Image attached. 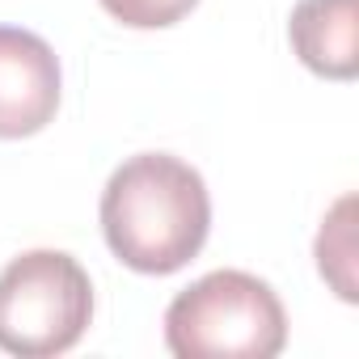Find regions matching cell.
<instances>
[{
  "instance_id": "cell-2",
  "label": "cell",
  "mask_w": 359,
  "mask_h": 359,
  "mask_svg": "<svg viewBox=\"0 0 359 359\" xmlns=\"http://www.w3.org/2000/svg\"><path fill=\"white\" fill-rule=\"evenodd\" d=\"M165 346L177 359H271L287 346V313L266 279L212 271L169 300Z\"/></svg>"
},
{
  "instance_id": "cell-4",
  "label": "cell",
  "mask_w": 359,
  "mask_h": 359,
  "mask_svg": "<svg viewBox=\"0 0 359 359\" xmlns=\"http://www.w3.org/2000/svg\"><path fill=\"white\" fill-rule=\"evenodd\" d=\"M60 60L47 39L0 26V140H26L60 110Z\"/></svg>"
},
{
  "instance_id": "cell-3",
  "label": "cell",
  "mask_w": 359,
  "mask_h": 359,
  "mask_svg": "<svg viewBox=\"0 0 359 359\" xmlns=\"http://www.w3.org/2000/svg\"><path fill=\"white\" fill-rule=\"evenodd\" d=\"M93 321L89 271L64 250H26L0 271V351L51 359L72 351Z\"/></svg>"
},
{
  "instance_id": "cell-1",
  "label": "cell",
  "mask_w": 359,
  "mask_h": 359,
  "mask_svg": "<svg viewBox=\"0 0 359 359\" xmlns=\"http://www.w3.org/2000/svg\"><path fill=\"white\" fill-rule=\"evenodd\" d=\"M110 254L140 275L182 271L212 233V195L195 165L169 152L127 156L102 191Z\"/></svg>"
},
{
  "instance_id": "cell-6",
  "label": "cell",
  "mask_w": 359,
  "mask_h": 359,
  "mask_svg": "<svg viewBox=\"0 0 359 359\" xmlns=\"http://www.w3.org/2000/svg\"><path fill=\"white\" fill-rule=\"evenodd\" d=\"M317 271L338 292V300L346 304L359 300L355 292V195H342L325 212L321 233H317Z\"/></svg>"
},
{
  "instance_id": "cell-7",
  "label": "cell",
  "mask_w": 359,
  "mask_h": 359,
  "mask_svg": "<svg viewBox=\"0 0 359 359\" xmlns=\"http://www.w3.org/2000/svg\"><path fill=\"white\" fill-rule=\"evenodd\" d=\"M199 0H102V9L131 30H165L182 22Z\"/></svg>"
},
{
  "instance_id": "cell-5",
  "label": "cell",
  "mask_w": 359,
  "mask_h": 359,
  "mask_svg": "<svg viewBox=\"0 0 359 359\" xmlns=\"http://www.w3.org/2000/svg\"><path fill=\"white\" fill-rule=\"evenodd\" d=\"M292 51L325 81H355L359 72V0H296L287 22Z\"/></svg>"
}]
</instances>
